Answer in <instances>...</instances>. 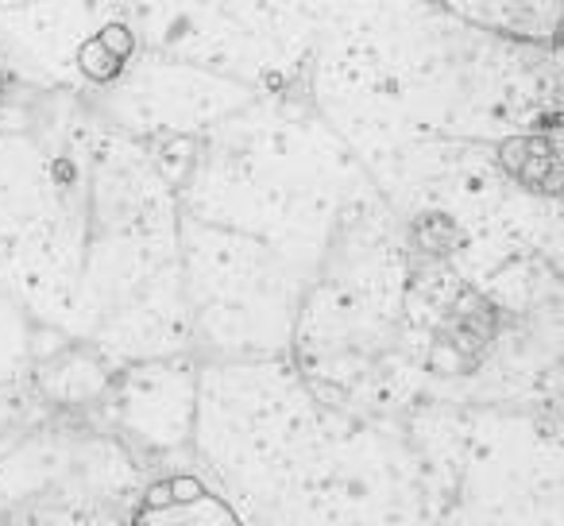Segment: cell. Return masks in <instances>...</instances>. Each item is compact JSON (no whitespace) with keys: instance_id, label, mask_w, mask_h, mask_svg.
Returning <instances> with one entry per match:
<instances>
[{"instance_id":"1","label":"cell","mask_w":564,"mask_h":526,"mask_svg":"<svg viewBox=\"0 0 564 526\" xmlns=\"http://www.w3.org/2000/svg\"><path fill=\"white\" fill-rule=\"evenodd\" d=\"M132 526H240V518L232 515L225 500L205 492L194 503H171V507L143 511Z\"/></svg>"},{"instance_id":"2","label":"cell","mask_w":564,"mask_h":526,"mask_svg":"<svg viewBox=\"0 0 564 526\" xmlns=\"http://www.w3.org/2000/svg\"><path fill=\"white\" fill-rule=\"evenodd\" d=\"M78 66H82V74H86L89 82H112V78L120 74V63H117V58H112L109 51H105L97 40H86V43H82Z\"/></svg>"},{"instance_id":"3","label":"cell","mask_w":564,"mask_h":526,"mask_svg":"<svg viewBox=\"0 0 564 526\" xmlns=\"http://www.w3.org/2000/svg\"><path fill=\"white\" fill-rule=\"evenodd\" d=\"M94 40L101 43V47L109 51L117 63L132 58V51H135V35H132V28H124V24H105L101 32L94 35Z\"/></svg>"},{"instance_id":"4","label":"cell","mask_w":564,"mask_h":526,"mask_svg":"<svg viewBox=\"0 0 564 526\" xmlns=\"http://www.w3.org/2000/svg\"><path fill=\"white\" fill-rule=\"evenodd\" d=\"M171 484V503H194L205 495V484L194 476H178V480H166Z\"/></svg>"},{"instance_id":"5","label":"cell","mask_w":564,"mask_h":526,"mask_svg":"<svg viewBox=\"0 0 564 526\" xmlns=\"http://www.w3.org/2000/svg\"><path fill=\"white\" fill-rule=\"evenodd\" d=\"M159 507H171V484H155L148 492V503H143V511H159Z\"/></svg>"}]
</instances>
